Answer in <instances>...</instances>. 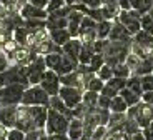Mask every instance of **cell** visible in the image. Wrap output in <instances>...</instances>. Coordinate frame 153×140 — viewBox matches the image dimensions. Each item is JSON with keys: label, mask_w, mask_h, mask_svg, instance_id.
I'll list each match as a JSON object with an SVG mask.
<instances>
[{"label": "cell", "mask_w": 153, "mask_h": 140, "mask_svg": "<svg viewBox=\"0 0 153 140\" xmlns=\"http://www.w3.org/2000/svg\"><path fill=\"white\" fill-rule=\"evenodd\" d=\"M142 102L148 103V105H153V90L143 92V94H142Z\"/></svg>", "instance_id": "bcb514c9"}, {"label": "cell", "mask_w": 153, "mask_h": 140, "mask_svg": "<svg viewBox=\"0 0 153 140\" xmlns=\"http://www.w3.org/2000/svg\"><path fill=\"white\" fill-rule=\"evenodd\" d=\"M50 140H72L67 133H55V135H50Z\"/></svg>", "instance_id": "681fc988"}, {"label": "cell", "mask_w": 153, "mask_h": 140, "mask_svg": "<svg viewBox=\"0 0 153 140\" xmlns=\"http://www.w3.org/2000/svg\"><path fill=\"white\" fill-rule=\"evenodd\" d=\"M142 88H143V92L153 90V72L142 77Z\"/></svg>", "instance_id": "f35d334b"}, {"label": "cell", "mask_w": 153, "mask_h": 140, "mask_svg": "<svg viewBox=\"0 0 153 140\" xmlns=\"http://www.w3.org/2000/svg\"><path fill=\"white\" fill-rule=\"evenodd\" d=\"M15 127H17V129H20V130H23V132H28V130L37 129L35 124H33V120H32V115H30V112H28V107L27 105H22V103L19 105Z\"/></svg>", "instance_id": "8fae6325"}, {"label": "cell", "mask_w": 153, "mask_h": 140, "mask_svg": "<svg viewBox=\"0 0 153 140\" xmlns=\"http://www.w3.org/2000/svg\"><path fill=\"white\" fill-rule=\"evenodd\" d=\"M19 13L22 15L23 20H28V19L47 20V17H48V12H47L45 8H38V7H35V5H32L30 2H25V4L20 5Z\"/></svg>", "instance_id": "7c38bea8"}, {"label": "cell", "mask_w": 153, "mask_h": 140, "mask_svg": "<svg viewBox=\"0 0 153 140\" xmlns=\"http://www.w3.org/2000/svg\"><path fill=\"white\" fill-rule=\"evenodd\" d=\"M48 34H50V38L60 47L72 38V35H70V32H68L67 27H63V28H52V30H48Z\"/></svg>", "instance_id": "ac0fdd59"}, {"label": "cell", "mask_w": 153, "mask_h": 140, "mask_svg": "<svg viewBox=\"0 0 153 140\" xmlns=\"http://www.w3.org/2000/svg\"><path fill=\"white\" fill-rule=\"evenodd\" d=\"M130 4H131V8H135V10H142L143 4H145V0H130Z\"/></svg>", "instance_id": "c3c4849f"}, {"label": "cell", "mask_w": 153, "mask_h": 140, "mask_svg": "<svg viewBox=\"0 0 153 140\" xmlns=\"http://www.w3.org/2000/svg\"><path fill=\"white\" fill-rule=\"evenodd\" d=\"M48 140H50V135H48Z\"/></svg>", "instance_id": "6f0895ef"}, {"label": "cell", "mask_w": 153, "mask_h": 140, "mask_svg": "<svg viewBox=\"0 0 153 140\" xmlns=\"http://www.w3.org/2000/svg\"><path fill=\"white\" fill-rule=\"evenodd\" d=\"M103 85H105V82L102 79H100L97 73H93L90 79L85 82V90H92V92H102V88H103Z\"/></svg>", "instance_id": "4316f807"}, {"label": "cell", "mask_w": 153, "mask_h": 140, "mask_svg": "<svg viewBox=\"0 0 153 140\" xmlns=\"http://www.w3.org/2000/svg\"><path fill=\"white\" fill-rule=\"evenodd\" d=\"M82 43L83 42L80 40L78 37H72L68 42H65L62 45V53L67 55V57L73 58L75 62H78V55H80V50H82Z\"/></svg>", "instance_id": "9a60e30c"}, {"label": "cell", "mask_w": 153, "mask_h": 140, "mask_svg": "<svg viewBox=\"0 0 153 140\" xmlns=\"http://www.w3.org/2000/svg\"><path fill=\"white\" fill-rule=\"evenodd\" d=\"M43 60H45V65L47 68H52L55 72H58V68L62 65V60H63V53L60 52H52V53H47L43 55Z\"/></svg>", "instance_id": "d6986e66"}, {"label": "cell", "mask_w": 153, "mask_h": 140, "mask_svg": "<svg viewBox=\"0 0 153 140\" xmlns=\"http://www.w3.org/2000/svg\"><path fill=\"white\" fill-rule=\"evenodd\" d=\"M45 70H47V65H45V60H43V55H37L30 64L25 65V73H27L28 83H30V85L40 83L42 75H43Z\"/></svg>", "instance_id": "52a82bcc"}, {"label": "cell", "mask_w": 153, "mask_h": 140, "mask_svg": "<svg viewBox=\"0 0 153 140\" xmlns=\"http://www.w3.org/2000/svg\"><path fill=\"white\" fill-rule=\"evenodd\" d=\"M148 57H150V60H152V64H153V49H150V55H148Z\"/></svg>", "instance_id": "11a10c76"}, {"label": "cell", "mask_w": 153, "mask_h": 140, "mask_svg": "<svg viewBox=\"0 0 153 140\" xmlns=\"http://www.w3.org/2000/svg\"><path fill=\"white\" fill-rule=\"evenodd\" d=\"M65 0H48V5H47L45 10L48 12V13H52V12H57L60 10L62 7H65Z\"/></svg>", "instance_id": "74e56055"}, {"label": "cell", "mask_w": 153, "mask_h": 140, "mask_svg": "<svg viewBox=\"0 0 153 140\" xmlns=\"http://www.w3.org/2000/svg\"><path fill=\"white\" fill-rule=\"evenodd\" d=\"M118 5H120L122 10H130V8H131L130 0H118Z\"/></svg>", "instance_id": "f907efd6"}, {"label": "cell", "mask_w": 153, "mask_h": 140, "mask_svg": "<svg viewBox=\"0 0 153 140\" xmlns=\"http://www.w3.org/2000/svg\"><path fill=\"white\" fill-rule=\"evenodd\" d=\"M25 2H28V0H19V4L22 5V4H25Z\"/></svg>", "instance_id": "9f6ffc18"}, {"label": "cell", "mask_w": 153, "mask_h": 140, "mask_svg": "<svg viewBox=\"0 0 153 140\" xmlns=\"http://www.w3.org/2000/svg\"><path fill=\"white\" fill-rule=\"evenodd\" d=\"M108 127L107 125H97L95 130L92 132V140H103V137L107 135Z\"/></svg>", "instance_id": "8d00e7d4"}, {"label": "cell", "mask_w": 153, "mask_h": 140, "mask_svg": "<svg viewBox=\"0 0 153 140\" xmlns=\"http://www.w3.org/2000/svg\"><path fill=\"white\" fill-rule=\"evenodd\" d=\"M60 82H62V85H68V87H76V88L85 90L83 79H82V75H80L78 70H73V72H70V73L60 75Z\"/></svg>", "instance_id": "2e32d148"}, {"label": "cell", "mask_w": 153, "mask_h": 140, "mask_svg": "<svg viewBox=\"0 0 153 140\" xmlns=\"http://www.w3.org/2000/svg\"><path fill=\"white\" fill-rule=\"evenodd\" d=\"M67 5H72V7H76V5L83 4V0H65Z\"/></svg>", "instance_id": "db71d44e"}, {"label": "cell", "mask_w": 153, "mask_h": 140, "mask_svg": "<svg viewBox=\"0 0 153 140\" xmlns=\"http://www.w3.org/2000/svg\"><path fill=\"white\" fill-rule=\"evenodd\" d=\"M12 37H13V40L19 43L20 47H25L28 43V37H30V30H28L27 27H25V23L20 27H17L15 30H13V34H12Z\"/></svg>", "instance_id": "44dd1931"}, {"label": "cell", "mask_w": 153, "mask_h": 140, "mask_svg": "<svg viewBox=\"0 0 153 140\" xmlns=\"http://www.w3.org/2000/svg\"><path fill=\"white\" fill-rule=\"evenodd\" d=\"M117 20H120L131 35H135L137 32L142 30V13H140L138 10H135V8H130V10H120Z\"/></svg>", "instance_id": "8992f818"}, {"label": "cell", "mask_w": 153, "mask_h": 140, "mask_svg": "<svg viewBox=\"0 0 153 140\" xmlns=\"http://www.w3.org/2000/svg\"><path fill=\"white\" fill-rule=\"evenodd\" d=\"M152 72H153V64H152V60H150V57L142 58V60L138 62L137 68L133 70L135 75H140V77L146 75V73H152Z\"/></svg>", "instance_id": "484cf974"}, {"label": "cell", "mask_w": 153, "mask_h": 140, "mask_svg": "<svg viewBox=\"0 0 153 140\" xmlns=\"http://www.w3.org/2000/svg\"><path fill=\"white\" fill-rule=\"evenodd\" d=\"M67 135H68L72 140L82 139V137H83V118H76V117H72V118H70Z\"/></svg>", "instance_id": "e0dca14e"}, {"label": "cell", "mask_w": 153, "mask_h": 140, "mask_svg": "<svg viewBox=\"0 0 153 140\" xmlns=\"http://www.w3.org/2000/svg\"><path fill=\"white\" fill-rule=\"evenodd\" d=\"M142 28L153 35V8L142 15Z\"/></svg>", "instance_id": "d6a6232c"}, {"label": "cell", "mask_w": 153, "mask_h": 140, "mask_svg": "<svg viewBox=\"0 0 153 140\" xmlns=\"http://www.w3.org/2000/svg\"><path fill=\"white\" fill-rule=\"evenodd\" d=\"M7 132H8V129L0 122V139H5V137H7Z\"/></svg>", "instance_id": "f5cc1de1"}, {"label": "cell", "mask_w": 153, "mask_h": 140, "mask_svg": "<svg viewBox=\"0 0 153 140\" xmlns=\"http://www.w3.org/2000/svg\"><path fill=\"white\" fill-rule=\"evenodd\" d=\"M128 110V103L123 100L122 95H115L113 99L110 100V112H117V114H126Z\"/></svg>", "instance_id": "603a6c76"}, {"label": "cell", "mask_w": 153, "mask_h": 140, "mask_svg": "<svg viewBox=\"0 0 153 140\" xmlns=\"http://www.w3.org/2000/svg\"><path fill=\"white\" fill-rule=\"evenodd\" d=\"M48 109H53L57 110V112H62V114H67L72 117V114H70V109L65 105V102H63V99H62L60 95H50V100H48Z\"/></svg>", "instance_id": "7402d4cb"}, {"label": "cell", "mask_w": 153, "mask_h": 140, "mask_svg": "<svg viewBox=\"0 0 153 140\" xmlns=\"http://www.w3.org/2000/svg\"><path fill=\"white\" fill-rule=\"evenodd\" d=\"M142 132L145 135V140H153V130L152 129H143Z\"/></svg>", "instance_id": "816d5d0a"}, {"label": "cell", "mask_w": 153, "mask_h": 140, "mask_svg": "<svg viewBox=\"0 0 153 140\" xmlns=\"http://www.w3.org/2000/svg\"><path fill=\"white\" fill-rule=\"evenodd\" d=\"M40 85H42V88L48 95H57L58 90H60V87H62L60 75H58L55 70H52V68H47L45 72H43V75H42Z\"/></svg>", "instance_id": "ba28073f"}, {"label": "cell", "mask_w": 153, "mask_h": 140, "mask_svg": "<svg viewBox=\"0 0 153 140\" xmlns=\"http://www.w3.org/2000/svg\"><path fill=\"white\" fill-rule=\"evenodd\" d=\"M113 77H122V79H128V77L131 75V70L130 67L125 64V62H122V64H117L113 65Z\"/></svg>", "instance_id": "1f68e13d"}, {"label": "cell", "mask_w": 153, "mask_h": 140, "mask_svg": "<svg viewBox=\"0 0 153 140\" xmlns=\"http://www.w3.org/2000/svg\"><path fill=\"white\" fill-rule=\"evenodd\" d=\"M108 40H113V42H126V43H131L133 42V35L125 28L120 20L115 19L113 20V25H111V30L110 35H108Z\"/></svg>", "instance_id": "30bf717a"}, {"label": "cell", "mask_w": 153, "mask_h": 140, "mask_svg": "<svg viewBox=\"0 0 153 140\" xmlns=\"http://www.w3.org/2000/svg\"><path fill=\"white\" fill-rule=\"evenodd\" d=\"M58 95H60L65 105L68 109H73L76 107L78 103L82 102V97H83V90L82 88H76V87H68V85H62L60 90H58Z\"/></svg>", "instance_id": "9c48e42d"}, {"label": "cell", "mask_w": 153, "mask_h": 140, "mask_svg": "<svg viewBox=\"0 0 153 140\" xmlns=\"http://www.w3.org/2000/svg\"><path fill=\"white\" fill-rule=\"evenodd\" d=\"M87 15H88V17H92V19L95 20V22L105 20L103 12H102V7H98V8H88V10H87Z\"/></svg>", "instance_id": "ab89813d"}, {"label": "cell", "mask_w": 153, "mask_h": 140, "mask_svg": "<svg viewBox=\"0 0 153 140\" xmlns=\"http://www.w3.org/2000/svg\"><path fill=\"white\" fill-rule=\"evenodd\" d=\"M27 107H28V112L32 115V120H33L35 127L37 129H45L48 107L47 105H27Z\"/></svg>", "instance_id": "4fadbf2b"}, {"label": "cell", "mask_w": 153, "mask_h": 140, "mask_svg": "<svg viewBox=\"0 0 153 140\" xmlns=\"http://www.w3.org/2000/svg\"><path fill=\"white\" fill-rule=\"evenodd\" d=\"M25 88L27 87L22 83H10L0 87V105H20Z\"/></svg>", "instance_id": "277c9868"}, {"label": "cell", "mask_w": 153, "mask_h": 140, "mask_svg": "<svg viewBox=\"0 0 153 140\" xmlns=\"http://www.w3.org/2000/svg\"><path fill=\"white\" fill-rule=\"evenodd\" d=\"M70 115L57 112L53 109H48L47 115V124H45V132L47 135H55V133H67L70 124Z\"/></svg>", "instance_id": "7a4b0ae2"}, {"label": "cell", "mask_w": 153, "mask_h": 140, "mask_svg": "<svg viewBox=\"0 0 153 140\" xmlns=\"http://www.w3.org/2000/svg\"><path fill=\"white\" fill-rule=\"evenodd\" d=\"M8 65H10V58H8L4 52H0V72H2V70H5Z\"/></svg>", "instance_id": "f6af8a7d"}, {"label": "cell", "mask_w": 153, "mask_h": 140, "mask_svg": "<svg viewBox=\"0 0 153 140\" xmlns=\"http://www.w3.org/2000/svg\"><path fill=\"white\" fill-rule=\"evenodd\" d=\"M23 139H25V132L20 130V129H17V127L8 129L7 137H5V140H23Z\"/></svg>", "instance_id": "d590c367"}, {"label": "cell", "mask_w": 153, "mask_h": 140, "mask_svg": "<svg viewBox=\"0 0 153 140\" xmlns=\"http://www.w3.org/2000/svg\"><path fill=\"white\" fill-rule=\"evenodd\" d=\"M0 4H2V7L7 8L8 12H13V8L20 7L19 0H0Z\"/></svg>", "instance_id": "b9f144b4"}, {"label": "cell", "mask_w": 153, "mask_h": 140, "mask_svg": "<svg viewBox=\"0 0 153 140\" xmlns=\"http://www.w3.org/2000/svg\"><path fill=\"white\" fill-rule=\"evenodd\" d=\"M130 45L131 43H126V42H113V40H108L107 47L103 50V55H105V64L108 65H117V64H122V62L126 60L128 53H130Z\"/></svg>", "instance_id": "6da1fadb"}, {"label": "cell", "mask_w": 153, "mask_h": 140, "mask_svg": "<svg viewBox=\"0 0 153 140\" xmlns=\"http://www.w3.org/2000/svg\"><path fill=\"white\" fill-rule=\"evenodd\" d=\"M110 97H107V95H103V94H100L98 95V103H97V107L98 109H108L110 110Z\"/></svg>", "instance_id": "60d3db41"}, {"label": "cell", "mask_w": 153, "mask_h": 140, "mask_svg": "<svg viewBox=\"0 0 153 140\" xmlns=\"http://www.w3.org/2000/svg\"><path fill=\"white\" fill-rule=\"evenodd\" d=\"M102 65H105V55L95 52L92 55V58H90V62H88V67H90V70H92L93 73H97V70H98Z\"/></svg>", "instance_id": "4dcf8cb0"}, {"label": "cell", "mask_w": 153, "mask_h": 140, "mask_svg": "<svg viewBox=\"0 0 153 140\" xmlns=\"http://www.w3.org/2000/svg\"><path fill=\"white\" fill-rule=\"evenodd\" d=\"M10 83H22L25 87L30 85L27 79V73H25V65L13 64V65H8L5 70L0 72V87L10 85Z\"/></svg>", "instance_id": "3957f363"}, {"label": "cell", "mask_w": 153, "mask_h": 140, "mask_svg": "<svg viewBox=\"0 0 153 140\" xmlns=\"http://www.w3.org/2000/svg\"><path fill=\"white\" fill-rule=\"evenodd\" d=\"M100 94H103V95H107V97H110V99H113L115 95H118L120 92H118V90H115L113 87H110L108 83H105L103 88H102V92H100Z\"/></svg>", "instance_id": "7bdbcfd3"}, {"label": "cell", "mask_w": 153, "mask_h": 140, "mask_svg": "<svg viewBox=\"0 0 153 140\" xmlns=\"http://www.w3.org/2000/svg\"><path fill=\"white\" fill-rule=\"evenodd\" d=\"M97 75L103 80V82H108V80L113 77V68H111V65L105 64V65H102V67L97 70Z\"/></svg>", "instance_id": "836d02e7"}, {"label": "cell", "mask_w": 153, "mask_h": 140, "mask_svg": "<svg viewBox=\"0 0 153 140\" xmlns=\"http://www.w3.org/2000/svg\"><path fill=\"white\" fill-rule=\"evenodd\" d=\"M17 110H19V105H0V122L7 129H13L15 127Z\"/></svg>", "instance_id": "5bb4252c"}, {"label": "cell", "mask_w": 153, "mask_h": 140, "mask_svg": "<svg viewBox=\"0 0 153 140\" xmlns=\"http://www.w3.org/2000/svg\"><path fill=\"white\" fill-rule=\"evenodd\" d=\"M120 95L123 97V100H125L126 103H128V107H133L137 105V103L142 102V95L135 94V92H131L130 88H123V90H120Z\"/></svg>", "instance_id": "f1b7e54d"}, {"label": "cell", "mask_w": 153, "mask_h": 140, "mask_svg": "<svg viewBox=\"0 0 153 140\" xmlns=\"http://www.w3.org/2000/svg\"><path fill=\"white\" fill-rule=\"evenodd\" d=\"M50 95L42 88L40 83L37 85H28L23 92L22 97V105H47L48 107Z\"/></svg>", "instance_id": "5b68a950"}, {"label": "cell", "mask_w": 153, "mask_h": 140, "mask_svg": "<svg viewBox=\"0 0 153 140\" xmlns=\"http://www.w3.org/2000/svg\"><path fill=\"white\" fill-rule=\"evenodd\" d=\"M111 25H113V20H100V22H97V38H102V40H105V38H108V35H110V30H111Z\"/></svg>", "instance_id": "cb8c5ba5"}, {"label": "cell", "mask_w": 153, "mask_h": 140, "mask_svg": "<svg viewBox=\"0 0 153 140\" xmlns=\"http://www.w3.org/2000/svg\"><path fill=\"white\" fill-rule=\"evenodd\" d=\"M93 53H95V50H93V42H92V43H88V42H83V43H82L80 55H78V64H85V65H88V62H90V58H92Z\"/></svg>", "instance_id": "d4e9b609"}, {"label": "cell", "mask_w": 153, "mask_h": 140, "mask_svg": "<svg viewBox=\"0 0 153 140\" xmlns=\"http://www.w3.org/2000/svg\"><path fill=\"white\" fill-rule=\"evenodd\" d=\"M98 92H92V90H83V97H82V102L88 107V109H97V103H98Z\"/></svg>", "instance_id": "f546056e"}, {"label": "cell", "mask_w": 153, "mask_h": 140, "mask_svg": "<svg viewBox=\"0 0 153 140\" xmlns=\"http://www.w3.org/2000/svg\"><path fill=\"white\" fill-rule=\"evenodd\" d=\"M105 4V0H83V5H87L88 8H98Z\"/></svg>", "instance_id": "ee69618b"}, {"label": "cell", "mask_w": 153, "mask_h": 140, "mask_svg": "<svg viewBox=\"0 0 153 140\" xmlns=\"http://www.w3.org/2000/svg\"><path fill=\"white\" fill-rule=\"evenodd\" d=\"M133 42H135V43H138V45L145 47V49H148V50L153 49V35L148 34L146 30H143V28L133 35Z\"/></svg>", "instance_id": "ffe728a7"}, {"label": "cell", "mask_w": 153, "mask_h": 140, "mask_svg": "<svg viewBox=\"0 0 153 140\" xmlns=\"http://www.w3.org/2000/svg\"><path fill=\"white\" fill-rule=\"evenodd\" d=\"M28 2L38 8H47V5H48V0H28Z\"/></svg>", "instance_id": "7dc6e473"}, {"label": "cell", "mask_w": 153, "mask_h": 140, "mask_svg": "<svg viewBox=\"0 0 153 140\" xmlns=\"http://www.w3.org/2000/svg\"><path fill=\"white\" fill-rule=\"evenodd\" d=\"M126 88H130L131 92H135V94L142 95L143 94V88H142V77L140 75H135V73H131L128 79H126Z\"/></svg>", "instance_id": "83f0119b"}, {"label": "cell", "mask_w": 153, "mask_h": 140, "mask_svg": "<svg viewBox=\"0 0 153 140\" xmlns=\"http://www.w3.org/2000/svg\"><path fill=\"white\" fill-rule=\"evenodd\" d=\"M105 83H108L110 87H113L115 90H123V88L126 87V79H122V77H111L108 82H105Z\"/></svg>", "instance_id": "e575fe53"}]
</instances>
